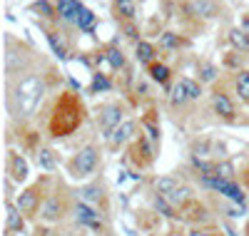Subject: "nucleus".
Returning <instances> with one entry per match:
<instances>
[{"instance_id":"obj_14","label":"nucleus","mask_w":249,"mask_h":236,"mask_svg":"<svg viewBox=\"0 0 249 236\" xmlns=\"http://www.w3.org/2000/svg\"><path fill=\"white\" fill-rule=\"evenodd\" d=\"M164 199H167V202H170V204H172L177 211H182L187 204H192V202L197 199V194H195V189H192L190 184H184V182H182V184H179V186L172 191V194H167Z\"/></svg>"},{"instance_id":"obj_18","label":"nucleus","mask_w":249,"mask_h":236,"mask_svg":"<svg viewBox=\"0 0 249 236\" xmlns=\"http://www.w3.org/2000/svg\"><path fill=\"white\" fill-rule=\"evenodd\" d=\"M35 164L43 169V171H55L57 167V157L50 147H37L35 149Z\"/></svg>"},{"instance_id":"obj_4","label":"nucleus","mask_w":249,"mask_h":236,"mask_svg":"<svg viewBox=\"0 0 249 236\" xmlns=\"http://www.w3.org/2000/svg\"><path fill=\"white\" fill-rule=\"evenodd\" d=\"M100 164H102L100 149L95 144H85V147H80L77 152L70 157L68 171H70L72 179H90L95 171L100 169Z\"/></svg>"},{"instance_id":"obj_11","label":"nucleus","mask_w":249,"mask_h":236,"mask_svg":"<svg viewBox=\"0 0 249 236\" xmlns=\"http://www.w3.org/2000/svg\"><path fill=\"white\" fill-rule=\"evenodd\" d=\"M212 110H214L217 117H222V119H227V122H234V119H237L234 100L227 95V92H222V90H214V92H212Z\"/></svg>"},{"instance_id":"obj_9","label":"nucleus","mask_w":249,"mask_h":236,"mask_svg":"<svg viewBox=\"0 0 249 236\" xmlns=\"http://www.w3.org/2000/svg\"><path fill=\"white\" fill-rule=\"evenodd\" d=\"M70 217H72V221H75L77 226L92 229V231H100L102 226H105V219H107L100 209H95V206H90V204H85V202H80V199H75Z\"/></svg>"},{"instance_id":"obj_17","label":"nucleus","mask_w":249,"mask_h":236,"mask_svg":"<svg viewBox=\"0 0 249 236\" xmlns=\"http://www.w3.org/2000/svg\"><path fill=\"white\" fill-rule=\"evenodd\" d=\"M105 60H107V65L110 70H124V65H127V57H124V50L117 45V42H112V45L105 48Z\"/></svg>"},{"instance_id":"obj_34","label":"nucleus","mask_w":249,"mask_h":236,"mask_svg":"<svg viewBox=\"0 0 249 236\" xmlns=\"http://www.w3.org/2000/svg\"><path fill=\"white\" fill-rule=\"evenodd\" d=\"M239 28H242L247 35H249V15H244V17H242V25H239Z\"/></svg>"},{"instance_id":"obj_3","label":"nucleus","mask_w":249,"mask_h":236,"mask_svg":"<svg viewBox=\"0 0 249 236\" xmlns=\"http://www.w3.org/2000/svg\"><path fill=\"white\" fill-rule=\"evenodd\" d=\"M5 80L10 77H18L28 70H33V62H35V52L23 45V42H15L10 35H5Z\"/></svg>"},{"instance_id":"obj_21","label":"nucleus","mask_w":249,"mask_h":236,"mask_svg":"<svg viewBox=\"0 0 249 236\" xmlns=\"http://www.w3.org/2000/svg\"><path fill=\"white\" fill-rule=\"evenodd\" d=\"M184 45H190L179 33H172V30H164V33H160V48L162 50H179V48H184Z\"/></svg>"},{"instance_id":"obj_27","label":"nucleus","mask_w":249,"mask_h":236,"mask_svg":"<svg viewBox=\"0 0 249 236\" xmlns=\"http://www.w3.org/2000/svg\"><path fill=\"white\" fill-rule=\"evenodd\" d=\"M80 33H95V28H97V15L92 13V10H82L80 13V17H77V25H75Z\"/></svg>"},{"instance_id":"obj_15","label":"nucleus","mask_w":249,"mask_h":236,"mask_svg":"<svg viewBox=\"0 0 249 236\" xmlns=\"http://www.w3.org/2000/svg\"><path fill=\"white\" fill-rule=\"evenodd\" d=\"M23 229H25L23 211L15 206V202H5V231L8 234H20Z\"/></svg>"},{"instance_id":"obj_31","label":"nucleus","mask_w":249,"mask_h":236,"mask_svg":"<svg viewBox=\"0 0 249 236\" xmlns=\"http://www.w3.org/2000/svg\"><path fill=\"white\" fill-rule=\"evenodd\" d=\"M179 80L184 84V92H187V97H190V102H197L202 97V82H197L192 77H179Z\"/></svg>"},{"instance_id":"obj_13","label":"nucleus","mask_w":249,"mask_h":236,"mask_svg":"<svg viewBox=\"0 0 249 236\" xmlns=\"http://www.w3.org/2000/svg\"><path fill=\"white\" fill-rule=\"evenodd\" d=\"M137 124L132 122V119H124L120 127H117V130L107 137V144L112 147V149H120V147H124V144H127V142H135L137 139Z\"/></svg>"},{"instance_id":"obj_25","label":"nucleus","mask_w":249,"mask_h":236,"mask_svg":"<svg viewBox=\"0 0 249 236\" xmlns=\"http://www.w3.org/2000/svg\"><path fill=\"white\" fill-rule=\"evenodd\" d=\"M230 45L237 52H249V35L242 28H232L230 30Z\"/></svg>"},{"instance_id":"obj_33","label":"nucleus","mask_w":249,"mask_h":236,"mask_svg":"<svg viewBox=\"0 0 249 236\" xmlns=\"http://www.w3.org/2000/svg\"><path fill=\"white\" fill-rule=\"evenodd\" d=\"M120 28H122L124 37H127V40H132L135 45H137V42H140V28H137L135 23H120Z\"/></svg>"},{"instance_id":"obj_5","label":"nucleus","mask_w":249,"mask_h":236,"mask_svg":"<svg viewBox=\"0 0 249 236\" xmlns=\"http://www.w3.org/2000/svg\"><path fill=\"white\" fill-rule=\"evenodd\" d=\"M72 204L75 202H70V197L65 194V189H62V186L53 189L48 194V199H45V204H43V209H40L37 219L43 224H60L72 211Z\"/></svg>"},{"instance_id":"obj_30","label":"nucleus","mask_w":249,"mask_h":236,"mask_svg":"<svg viewBox=\"0 0 249 236\" xmlns=\"http://www.w3.org/2000/svg\"><path fill=\"white\" fill-rule=\"evenodd\" d=\"M187 102H190V97H187V92H184V84H182V80H177L175 87L170 90V104L172 107H182Z\"/></svg>"},{"instance_id":"obj_1","label":"nucleus","mask_w":249,"mask_h":236,"mask_svg":"<svg viewBox=\"0 0 249 236\" xmlns=\"http://www.w3.org/2000/svg\"><path fill=\"white\" fill-rule=\"evenodd\" d=\"M48 92V77L43 75V70H28L18 77L5 80V107L8 115L13 119L25 122L30 119L37 107L43 104V97Z\"/></svg>"},{"instance_id":"obj_26","label":"nucleus","mask_w":249,"mask_h":236,"mask_svg":"<svg viewBox=\"0 0 249 236\" xmlns=\"http://www.w3.org/2000/svg\"><path fill=\"white\" fill-rule=\"evenodd\" d=\"M234 92L239 95L242 102L249 104V70H239L234 75Z\"/></svg>"},{"instance_id":"obj_22","label":"nucleus","mask_w":249,"mask_h":236,"mask_svg":"<svg viewBox=\"0 0 249 236\" xmlns=\"http://www.w3.org/2000/svg\"><path fill=\"white\" fill-rule=\"evenodd\" d=\"M182 182L177 179V177H160V179H155V184H152V189H155V194H160V197H167V194H172V191L179 186Z\"/></svg>"},{"instance_id":"obj_7","label":"nucleus","mask_w":249,"mask_h":236,"mask_svg":"<svg viewBox=\"0 0 249 236\" xmlns=\"http://www.w3.org/2000/svg\"><path fill=\"white\" fill-rule=\"evenodd\" d=\"M75 199L80 202H85L95 209H100L102 214L107 217V202H110V194H107V186L102 179H95V182H88V184H82L75 189Z\"/></svg>"},{"instance_id":"obj_35","label":"nucleus","mask_w":249,"mask_h":236,"mask_svg":"<svg viewBox=\"0 0 249 236\" xmlns=\"http://www.w3.org/2000/svg\"><path fill=\"white\" fill-rule=\"evenodd\" d=\"M217 3H222V0H217Z\"/></svg>"},{"instance_id":"obj_24","label":"nucleus","mask_w":249,"mask_h":236,"mask_svg":"<svg viewBox=\"0 0 249 236\" xmlns=\"http://www.w3.org/2000/svg\"><path fill=\"white\" fill-rule=\"evenodd\" d=\"M197 75H199V82L202 84H212L217 77H219V67L214 65V62H199L197 65Z\"/></svg>"},{"instance_id":"obj_8","label":"nucleus","mask_w":249,"mask_h":236,"mask_svg":"<svg viewBox=\"0 0 249 236\" xmlns=\"http://www.w3.org/2000/svg\"><path fill=\"white\" fill-rule=\"evenodd\" d=\"M124 112L127 110H124L122 102H107V104H102L97 110V127H100V132H102L105 139L124 122Z\"/></svg>"},{"instance_id":"obj_32","label":"nucleus","mask_w":249,"mask_h":236,"mask_svg":"<svg viewBox=\"0 0 249 236\" xmlns=\"http://www.w3.org/2000/svg\"><path fill=\"white\" fill-rule=\"evenodd\" d=\"M187 236H224V234H222V229H214L210 224V226H192Z\"/></svg>"},{"instance_id":"obj_23","label":"nucleus","mask_w":249,"mask_h":236,"mask_svg":"<svg viewBox=\"0 0 249 236\" xmlns=\"http://www.w3.org/2000/svg\"><path fill=\"white\" fill-rule=\"evenodd\" d=\"M43 30H45V37H48V42H50L53 52H55L60 60H65V57H68V45L62 42L60 33H57V30H50V28H43Z\"/></svg>"},{"instance_id":"obj_29","label":"nucleus","mask_w":249,"mask_h":236,"mask_svg":"<svg viewBox=\"0 0 249 236\" xmlns=\"http://www.w3.org/2000/svg\"><path fill=\"white\" fill-rule=\"evenodd\" d=\"M92 95H100V92H110L112 90V82H110V77L105 75V72H95L92 75Z\"/></svg>"},{"instance_id":"obj_10","label":"nucleus","mask_w":249,"mask_h":236,"mask_svg":"<svg viewBox=\"0 0 249 236\" xmlns=\"http://www.w3.org/2000/svg\"><path fill=\"white\" fill-rule=\"evenodd\" d=\"M5 174H8V179L15 182V184L28 182V177H30V164H28V159L20 154V152H8V159H5Z\"/></svg>"},{"instance_id":"obj_19","label":"nucleus","mask_w":249,"mask_h":236,"mask_svg":"<svg viewBox=\"0 0 249 236\" xmlns=\"http://www.w3.org/2000/svg\"><path fill=\"white\" fill-rule=\"evenodd\" d=\"M115 15L120 17V23H135L137 17L135 0H115Z\"/></svg>"},{"instance_id":"obj_16","label":"nucleus","mask_w":249,"mask_h":236,"mask_svg":"<svg viewBox=\"0 0 249 236\" xmlns=\"http://www.w3.org/2000/svg\"><path fill=\"white\" fill-rule=\"evenodd\" d=\"M135 60L140 62V65H144V67L155 65L157 62V48L152 45V42H147V40H140L135 45Z\"/></svg>"},{"instance_id":"obj_20","label":"nucleus","mask_w":249,"mask_h":236,"mask_svg":"<svg viewBox=\"0 0 249 236\" xmlns=\"http://www.w3.org/2000/svg\"><path fill=\"white\" fill-rule=\"evenodd\" d=\"M147 75H150V80L152 82H157V84H162V87H167L170 84V80H172V72H170V67L164 65V62H155V65H150L147 67Z\"/></svg>"},{"instance_id":"obj_28","label":"nucleus","mask_w":249,"mask_h":236,"mask_svg":"<svg viewBox=\"0 0 249 236\" xmlns=\"http://www.w3.org/2000/svg\"><path fill=\"white\" fill-rule=\"evenodd\" d=\"M33 13H37L40 17H45V20H55L57 17V8L53 5V0H37V3L30 5Z\"/></svg>"},{"instance_id":"obj_6","label":"nucleus","mask_w":249,"mask_h":236,"mask_svg":"<svg viewBox=\"0 0 249 236\" xmlns=\"http://www.w3.org/2000/svg\"><path fill=\"white\" fill-rule=\"evenodd\" d=\"M48 194H50V191H48V182L45 179L43 182H35V184H30L28 189H23L15 197V206L23 211L25 219H35L37 214H40V209H43Z\"/></svg>"},{"instance_id":"obj_2","label":"nucleus","mask_w":249,"mask_h":236,"mask_svg":"<svg viewBox=\"0 0 249 236\" xmlns=\"http://www.w3.org/2000/svg\"><path fill=\"white\" fill-rule=\"evenodd\" d=\"M82 122H85V102H82V97L77 92L60 90L48 117V135L55 139L70 137L82 127Z\"/></svg>"},{"instance_id":"obj_12","label":"nucleus","mask_w":249,"mask_h":236,"mask_svg":"<svg viewBox=\"0 0 249 236\" xmlns=\"http://www.w3.org/2000/svg\"><path fill=\"white\" fill-rule=\"evenodd\" d=\"M187 10H190V15H195L199 20L219 17V3L217 0H187Z\"/></svg>"},{"instance_id":"obj_36","label":"nucleus","mask_w":249,"mask_h":236,"mask_svg":"<svg viewBox=\"0 0 249 236\" xmlns=\"http://www.w3.org/2000/svg\"><path fill=\"white\" fill-rule=\"evenodd\" d=\"M100 236H102V234H100Z\"/></svg>"}]
</instances>
